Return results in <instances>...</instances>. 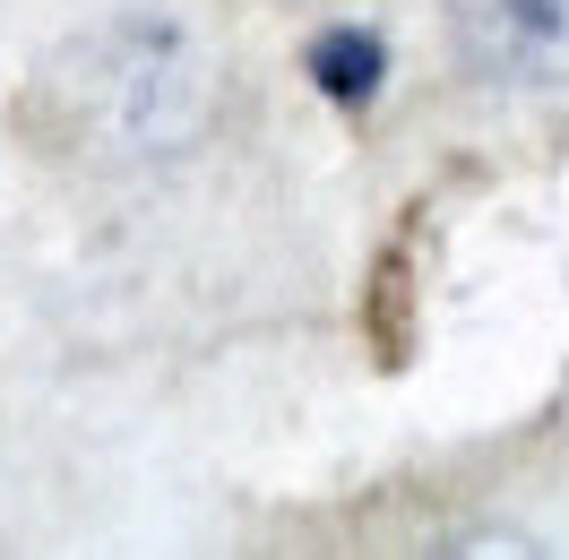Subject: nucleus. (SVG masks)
Wrapping results in <instances>:
<instances>
[{"label": "nucleus", "mask_w": 569, "mask_h": 560, "mask_svg": "<svg viewBox=\"0 0 569 560\" xmlns=\"http://www.w3.org/2000/svg\"><path fill=\"white\" fill-rule=\"evenodd\" d=\"M43 112L78 139V156L156 164L208 139L216 61L181 18H112L43 70Z\"/></svg>", "instance_id": "obj_1"}, {"label": "nucleus", "mask_w": 569, "mask_h": 560, "mask_svg": "<svg viewBox=\"0 0 569 560\" xmlns=\"http://www.w3.org/2000/svg\"><path fill=\"white\" fill-rule=\"evenodd\" d=\"M483 70H552L569 52V0H475Z\"/></svg>", "instance_id": "obj_2"}, {"label": "nucleus", "mask_w": 569, "mask_h": 560, "mask_svg": "<svg viewBox=\"0 0 569 560\" xmlns=\"http://www.w3.org/2000/svg\"><path fill=\"white\" fill-rule=\"evenodd\" d=\"M380 78H389V43L371 36V27H328L311 43V87H320L337 112H362L380 96Z\"/></svg>", "instance_id": "obj_3"}]
</instances>
